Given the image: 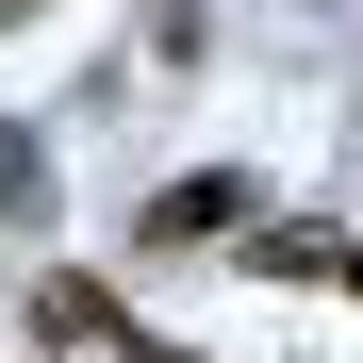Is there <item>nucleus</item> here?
<instances>
[{
	"mask_svg": "<svg viewBox=\"0 0 363 363\" xmlns=\"http://www.w3.org/2000/svg\"><path fill=\"white\" fill-rule=\"evenodd\" d=\"M33 347H116V281H33Z\"/></svg>",
	"mask_w": 363,
	"mask_h": 363,
	"instance_id": "f03ea898",
	"label": "nucleus"
},
{
	"mask_svg": "<svg viewBox=\"0 0 363 363\" xmlns=\"http://www.w3.org/2000/svg\"><path fill=\"white\" fill-rule=\"evenodd\" d=\"M133 231H149V248H199V231H248V182H231V165H199V182H165V199H149Z\"/></svg>",
	"mask_w": 363,
	"mask_h": 363,
	"instance_id": "f257e3e1",
	"label": "nucleus"
},
{
	"mask_svg": "<svg viewBox=\"0 0 363 363\" xmlns=\"http://www.w3.org/2000/svg\"><path fill=\"white\" fill-rule=\"evenodd\" d=\"M248 281H347L330 231H248Z\"/></svg>",
	"mask_w": 363,
	"mask_h": 363,
	"instance_id": "7ed1b4c3",
	"label": "nucleus"
},
{
	"mask_svg": "<svg viewBox=\"0 0 363 363\" xmlns=\"http://www.w3.org/2000/svg\"><path fill=\"white\" fill-rule=\"evenodd\" d=\"M347 297H363V248H347Z\"/></svg>",
	"mask_w": 363,
	"mask_h": 363,
	"instance_id": "20e7f679",
	"label": "nucleus"
},
{
	"mask_svg": "<svg viewBox=\"0 0 363 363\" xmlns=\"http://www.w3.org/2000/svg\"><path fill=\"white\" fill-rule=\"evenodd\" d=\"M133 363H182V347H133Z\"/></svg>",
	"mask_w": 363,
	"mask_h": 363,
	"instance_id": "39448f33",
	"label": "nucleus"
}]
</instances>
